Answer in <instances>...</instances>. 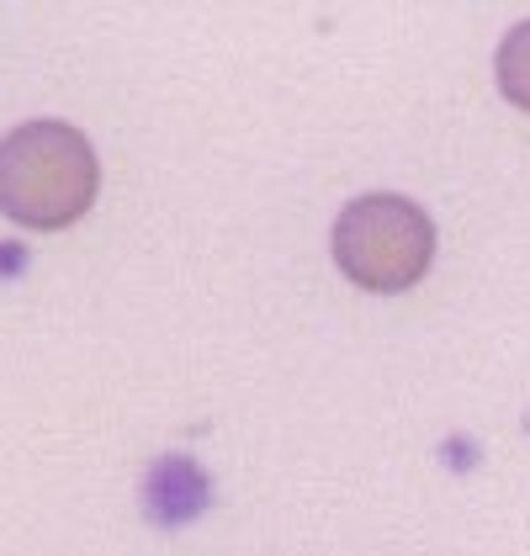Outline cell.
Returning <instances> with one entry per match:
<instances>
[{
    "instance_id": "6da1fadb",
    "label": "cell",
    "mask_w": 530,
    "mask_h": 556,
    "mask_svg": "<svg viewBox=\"0 0 530 556\" xmlns=\"http://www.w3.org/2000/svg\"><path fill=\"white\" fill-rule=\"evenodd\" d=\"M101 191V165L80 128L22 123L0 138V213L22 228H70L90 213Z\"/></svg>"
},
{
    "instance_id": "7a4b0ae2",
    "label": "cell",
    "mask_w": 530,
    "mask_h": 556,
    "mask_svg": "<svg viewBox=\"0 0 530 556\" xmlns=\"http://www.w3.org/2000/svg\"><path fill=\"white\" fill-rule=\"evenodd\" d=\"M329 250L361 292H408L425 281L436 260V223L408 197L371 191V197H355L351 207H340Z\"/></svg>"
},
{
    "instance_id": "3957f363",
    "label": "cell",
    "mask_w": 530,
    "mask_h": 556,
    "mask_svg": "<svg viewBox=\"0 0 530 556\" xmlns=\"http://www.w3.org/2000/svg\"><path fill=\"white\" fill-rule=\"evenodd\" d=\"M213 504V477L197 467L191 456H160L143 471V514L165 530H180L191 519H202Z\"/></svg>"
},
{
    "instance_id": "277c9868",
    "label": "cell",
    "mask_w": 530,
    "mask_h": 556,
    "mask_svg": "<svg viewBox=\"0 0 530 556\" xmlns=\"http://www.w3.org/2000/svg\"><path fill=\"white\" fill-rule=\"evenodd\" d=\"M499 90L530 112V22L509 27V38L499 43Z\"/></svg>"
},
{
    "instance_id": "5b68a950",
    "label": "cell",
    "mask_w": 530,
    "mask_h": 556,
    "mask_svg": "<svg viewBox=\"0 0 530 556\" xmlns=\"http://www.w3.org/2000/svg\"><path fill=\"white\" fill-rule=\"evenodd\" d=\"M22 265H27V250H22L16 239H5V244H0V276L11 281V276H22Z\"/></svg>"
}]
</instances>
